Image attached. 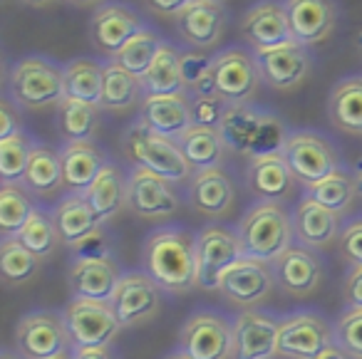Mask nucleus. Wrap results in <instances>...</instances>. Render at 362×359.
<instances>
[{"instance_id": "f257e3e1", "label": "nucleus", "mask_w": 362, "mask_h": 359, "mask_svg": "<svg viewBox=\"0 0 362 359\" xmlns=\"http://www.w3.org/2000/svg\"><path fill=\"white\" fill-rule=\"evenodd\" d=\"M144 273L169 295H189L197 283V235L181 225H164L149 233L141 248Z\"/></svg>"}, {"instance_id": "f03ea898", "label": "nucleus", "mask_w": 362, "mask_h": 359, "mask_svg": "<svg viewBox=\"0 0 362 359\" xmlns=\"http://www.w3.org/2000/svg\"><path fill=\"white\" fill-rule=\"evenodd\" d=\"M228 151H236L248 159L266 154H281L288 139V126L273 112L256 105H228L218 126Z\"/></svg>"}, {"instance_id": "7ed1b4c3", "label": "nucleus", "mask_w": 362, "mask_h": 359, "mask_svg": "<svg viewBox=\"0 0 362 359\" xmlns=\"http://www.w3.org/2000/svg\"><path fill=\"white\" fill-rule=\"evenodd\" d=\"M6 95L21 110H47L65 100L62 65L47 55L18 57L6 75Z\"/></svg>"}, {"instance_id": "20e7f679", "label": "nucleus", "mask_w": 362, "mask_h": 359, "mask_svg": "<svg viewBox=\"0 0 362 359\" xmlns=\"http://www.w3.org/2000/svg\"><path fill=\"white\" fill-rule=\"evenodd\" d=\"M243 253L248 258L273 263L286 248L296 243L293 233V211L281 201H256L238 220Z\"/></svg>"}, {"instance_id": "39448f33", "label": "nucleus", "mask_w": 362, "mask_h": 359, "mask_svg": "<svg viewBox=\"0 0 362 359\" xmlns=\"http://www.w3.org/2000/svg\"><path fill=\"white\" fill-rule=\"evenodd\" d=\"M122 151L132 161V166L164 176L166 181L176 186L187 184L194 176V169L184 159L176 139L156 134L149 126L141 124L139 119L129 124V129L122 136Z\"/></svg>"}, {"instance_id": "423d86ee", "label": "nucleus", "mask_w": 362, "mask_h": 359, "mask_svg": "<svg viewBox=\"0 0 362 359\" xmlns=\"http://www.w3.org/2000/svg\"><path fill=\"white\" fill-rule=\"evenodd\" d=\"M281 156L286 159L288 169L293 171L298 184L308 186L327 179L342 169L340 154L332 139H327L322 131L315 129H293L288 131V139L281 149Z\"/></svg>"}, {"instance_id": "0eeeda50", "label": "nucleus", "mask_w": 362, "mask_h": 359, "mask_svg": "<svg viewBox=\"0 0 362 359\" xmlns=\"http://www.w3.org/2000/svg\"><path fill=\"white\" fill-rule=\"evenodd\" d=\"M243 243L236 228L209 223L197 233V283L202 290H218L223 273L243 258Z\"/></svg>"}, {"instance_id": "6e6552de", "label": "nucleus", "mask_w": 362, "mask_h": 359, "mask_svg": "<svg viewBox=\"0 0 362 359\" xmlns=\"http://www.w3.org/2000/svg\"><path fill=\"white\" fill-rule=\"evenodd\" d=\"M216 95L226 105H248L263 85L256 52L251 47L231 45L214 55Z\"/></svg>"}, {"instance_id": "1a4fd4ad", "label": "nucleus", "mask_w": 362, "mask_h": 359, "mask_svg": "<svg viewBox=\"0 0 362 359\" xmlns=\"http://www.w3.org/2000/svg\"><path fill=\"white\" fill-rule=\"evenodd\" d=\"M70 332L62 312L37 310L28 312L16 324V352L25 359H55L70 352Z\"/></svg>"}, {"instance_id": "9d476101", "label": "nucleus", "mask_w": 362, "mask_h": 359, "mask_svg": "<svg viewBox=\"0 0 362 359\" xmlns=\"http://www.w3.org/2000/svg\"><path fill=\"white\" fill-rule=\"evenodd\" d=\"M62 317L70 332L72 349L112 344L122 329L112 302H102V300L72 298L62 310Z\"/></svg>"}, {"instance_id": "9b49d317", "label": "nucleus", "mask_w": 362, "mask_h": 359, "mask_svg": "<svg viewBox=\"0 0 362 359\" xmlns=\"http://www.w3.org/2000/svg\"><path fill=\"white\" fill-rule=\"evenodd\" d=\"M179 352L189 359H233V324L214 310H199L181 327Z\"/></svg>"}, {"instance_id": "f8f14e48", "label": "nucleus", "mask_w": 362, "mask_h": 359, "mask_svg": "<svg viewBox=\"0 0 362 359\" xmlns=\"http://www.w3.org/2000/svg\"><path fill=\"white\" fill-rule=\"evenodd\" d=\"M127 208L144 220H166L179 213L181 196L176 184L146 169L132 166L127 176Z\"/></svg>"}, {"instance_id": "ddd939ff", "label": "nucleus", "mask_w": 362, "mask_h": 359, "mask_svg": "<svg viewBox=\"0 0 362 359\" xmlns=\"http://www.w3.org/2000/svg\"><path fill=\"white\" fill-rule=\"evenodd\" d=\"M276 288L278 285H276V275H273L271 263H263V260L243 255L238 263H233L231 268L223 273L216 293L221 295L226 302H231L233 307L251 310V307H256V305L266 302Z\"/></svg>"}, {"instance_id": "4468645a", "label": "nucleus", "mask_w": 362, "mask_h": 359, "mask_svg": "<svg viewBox=\"0 0 362 359\" xmlns=\"http://www.w3.org/2000/svg\"><path fill=\"white\" fill-rule=\"evenodd\" d=\"M335 344V332L317 312L288 314L278 332V357L286 359H315L320 352Z\"/></svg>"}, {"instance_id": "2eb2a0df", "label": "nucleus", "mask_w": 362, "mask_h": 359, "mask_svg": "<svg viewBox=\"0 0 362 359\" xmlns=\"http://www.w3.org/2000/svg\"><path fill=\"white\" fill-rule=\"evenodd\" d=\"M144 28L146 23L141 20L139 11H134L129 3L107 0L90 18V42L95 50L112 60Z\"/></svg>"}, {"instance_id": "dca6fc26", "label": "nucleus", "mask_w": 362, "mask_h": 359, "mask_svg": "<svg viewBox=\"0 0 362 359\" xmlns=\"http://www.w3.org/2000/svg\"><path fill=\"white\" fill-rule=\"evenodd\" d=\"M161 293L164 290L144 273V270H132L124 273L117 285L115 295H112V307L117 312L122 329L124 327H136L144 324L149 319H154L161 310Z\"/></svg>"}, {"instance_id": "f3484780", "label": "nucleus", "mask_w": 362, "mask_h": 359, "mask_svg": "<svg viewBox=\"0 0 362 359\" xmlns=\"http://www.w3.org/2000/svg\"><path fill=\"white\" fill-rule=\"evenodd\" d=\"M256 60H258L263 85L276 92L298 90L313 72L310 47L300 45L296 40L273 47V50L256 52Z\"/></svg>"}, {"instance_id": "a211bd4d", "label": "nucleus", "mask_w": 362, "mask_h": 359, "mask_svg": "<svg viewBox=\"0 0 362 359\" xmlns=\"http://www.w3.org/2000/svg\"><path fill=\"white\" fill-rule=\"evenodd\" d=\"M238 33L246 47H251L253 52L273 50V47L291 42L293 33L283 0H256L241 16Z\"/></svg>"}, {"instance_id": "6ab92c4d", "label": "nucleus", "mask_w": 362, "mask_h": 359, "mask_svg": "<svg viewBox=\"0 0 362 359\" xmlns=\"http://www.w3.org/2000/svg\"><path fill=\"white\" fill-rule=\"evenodd\" d=\"M228 25L226 3H209V0H192L184 13L174 20L176 35L192 50H214L221 42Z\"/></svg>"}, {"instance_id": "aec40b11", "label": "nucleus", "mask_w": 362, "mask_h": 359, "mask_svg": "<svg viewBox=\"0 0 362 359\" xmlns=\"http://www.w3.org/2000/svg\"><path fill=\"white\" fill-rule=\"evenodd\" d=\"M276 285L288 298H308L322 283V260L317 250L293 243L271 263Z\"/></svg>"}, {"instance_id": "412c9836", "label": "nucleus", "mask_w": 362, "mask_h": 359, "mask_svg": "<svg viewBox=\"0 0 362 359\" xmlns=\"http://www.w3.org/2000/svg\"><path fill=\"white\" fill-rule=\"evenodd\" d=\"M293 40L305 47L325 42L340 23L337 0H283Z\"/></svg>"}, {"instance_id": "4be33fe9", "label": "nucleus", "mask_w": 362, "mask_h": 359, "mask_svg": "<svg viewBox=\"0 0 362 359\" xmlns=\"http://www.w3.org/2000/svg\"><path fill=\"white\" fill-rule=\"evenodd\" d=\"M281 322L273 314L246 310L233 319V359H273Z\"/></svg>"}, {"instance_id": "5701e85b", "label": "nucleus", "mask_w": 362, "mask_h": 359, "mask_svg": "<svg viewBox=\"0 0 362 359\" xmlns=\"http://www.w3.org/2000/svg\"><path fill=\"white\" fill-rule=\"evenodd\" d=\"M189 204L199 216L221 220L236 206V186L223 166L197 171L189 181Z\"/></svg>"}, {"instance_id": "b1692460", "label": "nucleus", "mask_w": 362, "mask_h": 359, "mask_svg": "<svg viewBox=\"0 0 362 359\" xmlns=\"http://www.w3.org/2000/svg\"><path fill=\"white\" fill-rule=\"evenodd\" d=\"M342 216L330 211L327 206L317 204L310 196H303L298 206L293 208V233L296 243L313 250H325L337 243L340 238Z\"/></svg>"}, {"instance_id": "393cba45", "label": "nucleus", "mask_w": 362, "mask_h": 359, "mask_svg": "<svg viewBox=\"0 0 362 359\" xmlns=\"http://www.w3.org/2000/svg\"><path fill=\"white\" fill-rule=\"evenodd\" d=\"M122 280L115 258H72L67 283L75 298L110 302Z\"/></svg>"}, {"instance_id": "a878e982", "label": "nucleus", "mask_w": 362, "mask_h": 359, "mask_svg": "<svg viewBox=\"0 0 362 359\" xmlns=\"http://www.w3.org/2000/svg\"><path fill=\"white\" fill-rule=\"evenodd\" d=\"M139 122L156 134L179 139L194 126L189 95H146L139 105Z\"/></svg>"}, {"instance_id": "bb28decb", "label": "nucleus", "mask_w": 362, "mask_h": 359, "mask_svg": "<svg viewBox=\"0 0 362 359\" xmlns=\"http://www.w3.org/2000/svg\"><path fill=\"white\" fill-rule=\"evenodd\" d=\"M296 176L281 154L256 156L248 161L246 186L258 201H288L296 194Z\"/></svg>"}, {"instance_id": "cd10ccee", "label": "nucleus", "mask_w": 362, "mask_h": 359, "mask_svg": "<svg viewBox=\"0 0 362 359\" xmlns=\"http://www.w3.org/2000/svg\"><path fill=\"white\" fill-rule=\"evenodd\" d=\"M60 164L67 194H85L110 161L95 141H70L62 144Z\"/></svg>"}, {"instance_id": "c85d7f7f", "label": "nucleus", "mask_w": 362, "mask_h": 359, "mask_svg": "<svg viewBox=\"0 0 362 359\" xmlns=\"http://www.w3.org/2000/svg\"><path fill=\"white\" fill-rule=\"evenodd\" d=\"M327 117L335 129L362 136V75L337 80L327 97Z\"/></svg>"}, {"instance_id": "c756f323", "label": "nucleus", "mask_w": 362, "mask_h": 359, "mask_svg": "<svg viewBox=\"0 0 362 359\" xmlns=\"http://www.w3.org/2000/svg\"><path fill=\"white\" fill-rule=\"evenodd\" d=\"M184 159L189 161V166L197 171H206V169H218L223 166L226 159V141H223L221 131L211 129V126H189L184 134L176 139Z\"/></svg>"}, {"instance_id": "7c9ffc66", "label": "nucleus", "mask_w": 362, "mask_h": 359, "mask_svg": "<svg viewBox=\"0 0 362 359\" xmlns=\"http://www.w3.org/2000/svg\"><path fill=\"white\" fill-rule=\"evenodd\" d=\"M127 176L129 174H124L119 164L110 161L100 171V176L92 181L90 189L82 194L92 206V211L100 216L102 223H107L110 218L119 216V211L127 208Z\"/></svg>"}, {"instance_id": "2f4dec72", "label": "nucleus", "mask_w": 362, "mask_h": 359, "mask_svg": "<svg viewBox=\"0 0 362 359\" xmlns=\"http://www.w3.org/2000/svg\"><path fill=\"white\" fill-rule=\"evenodd\" d=\"M50 213L52 220H55L57 233H60V240L65 245H75L87 233H92L97 225H102L100 216L92 211V206L87 204V199L82 194L62 196Z\"/></svg>"}, {"instance_id": "473e14b6", "label": "nucleus", "mask_w": 362, "mask_h": 359, "mask_svg": "<svg viewBox=\"0 0 362 359\" xmlns=\"http://www.w3.org/2000/svg\"><path fill=\"white\" fill-rule=\"evenodd\" d=\"M23 186L37 199H50L65 189L62 179V164H60V149H52L47 144H35L28 161Z\"/></svg>"}, {"instance_id": "72a5a7b5", "label": "nucleus", "mask_w": 362, "mask_h": 359, "mask_svg": "<svg viewBox=\"0 0 362 359\" xmlns=\"http://www.w3.org/2000/svg\"><path fill=\"white\" fill-rule=\"evenodd\" d=\"M141 87L146 95H184V75H181V50L174 42L164 40L149 70L141 75Z\"/></svg>"}, {"instance_id": "f704fd0d", "label": "nucleus", "mask_w": 362, "mask_h": 359, "mask_svg": "<svg viewBox=\"0 0 362 359\" xmlns=\"http://www.w3.org/2000/svg\"><path fill=\"white\" fill-rule=\"evenodd\" d=\"M62 75H65L67 100H80L100 107L102 85H105V62L95 60V57H75L62 65Z\"/></svg>"}, {"instance_id": "c9c22d12", "label": "nucleus", "mask_w": 362, "mask_h": 359, "mask_svg": "<svg viewBox=\"0 0 362 359\" xmlns=\"http://www.w3.org/2000/svg\"><path fill=\"white\" fill-rule=\"evenodd\" d=\"M144 100L141 77L132 75L115 60L105 62V85H102L100 110L105 112H127L132 107H139Z\"/></svg>"}, {"instance_id": "e433bc0d", "label": "nucleus", "mask_w": 362, "mask_h": 359, "mask_svg": "<svg viewBox=\"0 0 362 359\" xmlns=\"http://www.w3.org/2000/svg\"><path fill=\"white\" fill-rule=\"evenodd\" d=\"M55 110L57 134L62 136L65 144H70V141H95L97 131H100V107L65 97Z\"/></svg>"}, {"instance_id": "4c0bfd02", "label": "nucleus", "mask_w": 362, "mask_h": 359, "mask_svg": "<svg viewBox=\"0 0 362 359\" xmlns=\"http://www.w3.org/2000/svg\"><path fill=\"white\" fill-rule=\"evenodd\" d=\"M37 211L33 194L23 184H3L0 186V233L3 240L18 238L33 213Z\"/></svg>"}, {"instance_id": "58836bf2", "label": "nucleus", "mask_w": 362, "mask_h": 359, "mask_svg": "<svg viewBox=\"0 0 362 359\" xmlns=\"http://www.w3.org/2000/svg\"><path fill=\"white\" fill-rule=\"evenodd\" d=\"M305 196L315 199L317 204L327 206V208L335 211V213L345 216L347 211L352 208L355 199H357L355 174H352V171H347L345 166H342V169H337L335 174H330L327 179H322V181H317V184L308 186Z\"/></svg>"}, {"instance_id": "ea45409f", "label": "nucleus", "mask_w": 362, "mask_h": 359, "mask_svg": "<svg viewBox=\"0 0 362 359\" xmlns=\"http://www.w3.org/2000/svg\"><path fill=\"white\" fill-rule=\"evenodd\" d=\"M40 263L42 260L18 238H6L0 243V278L11 288L30 283L40 270Z\"/></svg>"}, {"instance_id": "a19ab883", "label": "nucleus", "mask_w": 362, "mask_h": 359, "mask_svg": "<svg viewBox=\"0 0 362 359\" xmlns=\"http://www.w3.org/2000/svg\"><path fill=\"white\" fill-rule=\"evenodd\" d=\"M37 141L25 129L0 139V181L3 184H23L28 161Z\"/></svg>"}, {"instance_id": "79ce46f5", "label": "nucleus", "mask_w": 362, "mask_h": 359, "mask_svg": "<svg viewBox=\"0 0 362 359\" xmlns=\"http://www.w3.org/2000/svg\"><path fill=\"white\" fill-rule=\"evenodd\" d=\"M18 240H21L30 253H35L40 260L55 255L62 243L60 233H57V228H55V220H52V213L40 208V206H37V211L33 213V218L28 220L25 228L18 233Z\"/></svg>"}, {"instance_id": "37998d69", "label": "nucleus", "mask_w": 362, "mask_h": 359, "mask_svg": "<svg viewBox=\"0 0 362 359\" xmlns=\"http://www.w3.org/2000/svg\"><path fill=\"white\" fill-rule=\"evenodd\" d=\"M161 42H164V37H161L154 28L146 25L144 30L136 33V35L132 37V40L127 42V45L122 47L115 57H112V60H115L117 65L124 67V70H129L132 75L141 77L146 70H149L151 62H154Z\"/></svg>"}, {"instance_id": "c03bdc74", "label": "nucleus", "mask_w": 362, "mask_h": 359, "mask_svg": "<svg viewBox=\"0 0 362 359\" xmlns=\"http://www.w3.org/2000/svg\"><path fill=\"white\" fill-rule=\"evenodd\" d=\"M181 75L187 85L189 97L216 95V80H214V55L204 50H181Z\"/></svg>"}, {"instance_id": "a18cd8bd", "label": "nucleus", "mask_w": 362, "mask_h": 359, "mask_svg": "<svg viewBox=\"0 0 362 359\" xmlns=\"http://www.w3.org/2000/svg\"><path fill=\"white\" fill-rule=\"evenodd\" d=\"M335 344L350 359H362V307H347L332 324Z\"/></svg>"}, {"instance_id": "49530a36", "label": "nucleus", "mask_w": 362, "mask_h": 359, "mask_svg": "<svg viewBox=\"0 0 362 359\" xmlns=\"http://www.w3.org/2000/svg\"><path fill=\"white\" fill-rule=\"evenodd\" d=\"M192 102V117L197 126H211V129H218L223 122V114H226V102L218 95H204V97H189Z\"/></svg>"}, {"instance_id": "de8ad7c7", "label": "nucleus", "mask_w": 362, "mask_h": 359, "mask_svg": "<svg viewBox=\"0 0 362 359\" xmlns=\"http://www.w3.org/2000/svg\"><path fill=\"white\" fill-rule=\"evenodd\" d=\"M70 250L75 253V258H112V235L102 223L75 245H70Z\"/></svg>"}, {"instance_id": "09e8293b", "label": "nucleus", "mask_w": 362, "mask_h": 359, "mask_svg": "<svg viewBox=\"0 0 362 359\" xmlns=\"http://www.w3.org/2000/svg\"><path fill=\"white\" fill-rule=\"evenodd\" d=\"M337 250L340 255L352 265H362V216L360 218H352L342 225L340 238H337Z\"/></svg>"}, {"instance_id": "8fccbe9b", "label": "nucleus", "mask_w": 362, "mask_h": 359, "mask_svg": "<svg viewBox=\"0 0 362 359\" xmlns=\"http://www.w3.org/2000/svg\"><path fill=\"white\" fill-rule=\"evenodd\" d=\"M18 131H23L21 107L8 95H3V100H0V139H8Z\"/></svg>"}, {"instance_id": "3c124183", "label": "nucleus", "mask_w": 362, "mask_h": 359, "mask_svg": "<svg viewBox=\"0 0 362 359\" xmlns=\"http://www.w3.org/2000/svg\"><path fill=\"white\" fill-rule=\"evenodd\" d=\"M342 295H345L347 307H362V265L350 268L342 285Z\"/></svg>"}, {"instance_id": "603ef678", "label": "nucleus", "mask_w": 362, "mask_h": 359, "mask_svg": "<svg viewBox=\"0 0 362 359\" xmlns=\"http://www.w3.org/2000/svg\"><path fill=\"white\" fill-rule=\"evenodd\" d=\"M192 0H144V6L149 8L154 16L159 18H179L184 13V8L189 6Z\"/></svg>"}, {"instance_id": "864d4df0", "label": "nucleus", "mask_w": 362, "mask_h": 359, "mask_svg": "<svg viewBox=\"0 0 362 359\" xmlns=\"http://www.w3.org/2000/svg\"><path fill=\"white\" fill-rule=\"evenodd\" d=\"M72 359H117L112 344H102V347H80L72 349Z\"/></svg>"}, {"instance_id": "5fc2aeb1", "label": "nucleus", "mask_w": 362, "mask_h": 359, "mask_svg": "<svg viewBox=\"0 0 362 359\" xmlns=\"http://www.w3.org/2000/svg\"><path fill=\"white\" fill-rule=\"evenodd\" d=\"M315 359H350V357H347V354L342 352V349L337 347V344H332V347H327L325 352H320V354H317Z\"/></svg>"}, {"instance_id": "6e6d98bb", "label": "nucleus", "mask_w": 362, "mask_h": 359, "mask_svg": "<svg viewBox=\"0 0 362 359\" xmlns=\"http://www.w3.org/2000/svg\"><path fill=\"white\" fill-rule=\"evenodd\" d=\"M67 3H72V6H77V8H100V6H105L107 0H67Z\"/></svg>"}, {"instance_id": "4d7b16f0", "label": "nucleus", "mask_w": 362, "mask_h": 359, "mask_svg": "<svg viewBox=\"0 0 362 359\" xmlns=\"http://www.w3.org/2000/svg\"><path fill=\"white\" fill-rule=\"evenodd\" d=\"M25 6H33V8H42V6H50V3H57V0H21Z\"/></svg>"}, {"instance_id": "13d9d810", "label": "nucleus", "mask_w": 362, "mask_h": 359, "mask_svg": "<svg viewBox=\"0 0 362 359\" xmlns=\"http://www.w3.org/2000/svg\"><path fill=\"white\" fill-rule=\"evenodd\" d=\"M355 186H357V196L362 199V166L355 171Z\"/></svg>"}, {"instance_id": "bf43d9fd", "label": "nucleus", "mask_w": 362, "mask_h": 359, "mask_svg": "<svg viewBox=\"0 0 362 359\" xmlns=\"http://www.w3.org/2000/svg\"><path fill=\"white\" fill-rule=\"evenodd\" d=\"M0 359H25L21 352H13V349H6V352L0 354Z\"/></svg>"}, {"instance_id": "052dcab7", "label": "nucleus", "mask_w": 362, "mask_h": 359, "mask_svg": "<svg viewBox=\"0 0 362 359\" xmlns=\"http://www.w3.org/2000/svg\"><path fill=\"white\" fill-rule=\"evenodd\" d=\"M166 359H189L187 354H181V352H174V354H169Z\"/></svg>"}, {"instance_id": "680f3d73", "label": "nucleus", "mask_w": 362, "mask_h": 359, "mask_svg": "<svg viewBox=\"0 0 362 359\" xmlns=\"http://www.w3.org/2000/svg\"><path fill=\"white\" fill-rule=\"evenodd\" d=\"M55 359H72V354L65 352V354H60V357H55Z\"/></svg>"}, {"instance_id": "e2e57ef3", "label": "nucleus", "mask_w": 362, "mask_h": 359, "mask_svg": "<svg viewBox=\"0 0 362 359\" xmlns=\"http://www.w3.org/2000/svg\"><path fill=\"white\" fill-rule=\"evenodd\" d=\"M357 47H360V52H362V33H360V37H357Z\"/></svg>"}, {"instance_id": "0e129e2a", "label": "nucleus", "mask_w": 362, "mask_h": 359, "mask_svg": "<svg viewBox=\"0 0 362 359\" xmlns=\"http://www.w3.org/2000/svg\"><path fill=\"white\" fill-rule=\"evenodd\" d=\"M209 3H226V0H209Z\"/></svg>"}]
</instances>
